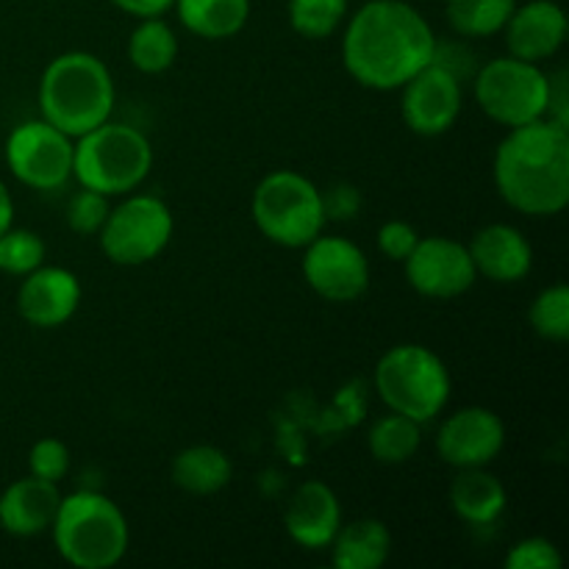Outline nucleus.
Wrapping results in <instances>:
<instances>
[{"instance_id": "f257e3e1", "label": "nucleus", "mask_w": 569, "mask_h": 569, "mask_svg": "<svg viewBox=\"0 0 569 569\" xmlns=\"http://www.w3.org/2000/svg\"><path fill=\"white\" fill-rule=\"evenodd\" d=\"M437 48L433 28L415 6L406 0H370L350 17L342 61L361 87L392 92L431 64Z\"/></svg>"}, {"instance_id": "f03ea898", "label": "nucleus", "mask_w": 569, "mask_h": 569, "mask_svg": "<svg viewBox=\"0 0 569 569\" xmlns=\"http://www.w3.org/2000/svg\"><path fill=\"white\" fill-rule=\"evenodd\" d=\"M498 194L528 217H553L569 203V131L542 117L509 128L495 150Z\"/></svg>"}, {"instance_id": "7ed1b4c3", "label": "nucleus", "mask_w": 569, "mask_h": 569, "mask_svg": "<svg viewBox=\"0 0 569 569\" xmlns=\"http://www.w3.org/2000/svg\"><path fill=\"white\" fill-rule=\"evenodd\" d=\"M42 120L78 139L106 122L114 111V81L98 56L72 50L44 67L39 81Z\"/></svg>"}, {"instance_id": "20e7f679", "label": "nucleus", "mask_w": 569, "mask_h": 569, "mask_svg": "<svg viewBox=\"0 0 569 569\" xmlns=\"http://www.w3.org/2000/svg\"><path fill=\"white\" fill-rule=\"evenodd\" d=\"M53 531L56 550L70 567L111 569L128 553V520L114 500L100 492H76L61 498Z\"/></svg>"}, {"instance_id": "39448f33", "label": "nucleus", "mask_w": 569, "mask_h": 569, "mask_svg": "<svg viewBox=\"0 0 569 569\" xmlns=\"http://www.w3.org/2000/svg\"><path fill=\"white\" fill-rule=\"evenodd\" d=\"M153 170V148L139 128L100 122L78 137L72 148V176L81 187L106 194L133 192Z\"/></svg>"}, {"instance_id": "423d86ee", "label": "nucleus", "mask_w": 569, "mask_h": 569, "mask_svg": "<svg viewBox=\"0 0 569 569\" xmlns=\"http://www.w3.org/2000/svg\"><path fill=\"white\" fill-rule=\"evenodd\" d=\"M376 389L389 411L426 426L448 406L450 372L426 345H395L378 359Z\"/></svg>"}, {"instance_id": "0eeeda50", "label": "nucleus", "mask_w": 569, "mask_h": 569, "mask_svg": "<svg viewBox=\"0 0 569 569\" xmlns=\"http://www.w3.org/2000/svg\"><path fill=\"white\" fill-rule=\"evenodd\" d=\"M256 228L281 248H306L326 228L322 192L295 170H276L259 181L250 200Z\"/></svg>"}, {"instance_id": "6e6552de", "label": "nucleus", "mask_w": 569, "mask_h": 569, "mask_svg": "<svg viewBox=\"0 0 569 569\" xmlns=\"http://www.w3.org/2000/svg\"><path fill=\"white\" fill-rule=\"evenodd\" d=\"M476 100L483 114L498 126H526L548 117L550 76H545L539 64L517 56L492 59L478 72Z\"/></svg>"}, {"instance_id": "1a4fd4ad", "label": "nucleus", "mask_w": 569, "mask_h": 569, "mask_svg": "<svg viewBox=\"0 0 569 569\" xmlns=\"http://www.w3.org/2000/svg\"><path fill=\"white\" fill-rule=\"evenodd\" d=\"M176 220L170 206L156 194H131L109 211L100 228V248L111 264L139 267L164 253Z\"/></svg>"}, {"instance_id": "9d476101", "label": "nucleus", "mask_w": 569, "mask_h": 569, "mask_svg": "<svg viewBox=\"0 0 569 569\" xmlns=\"http://www.w3.org/2000/svg\"><path fill=\"white\" fill-rule=\"evenodd\" d=\"M72 137L44 120H28L6 139L11 176L39 192L61 189L72 178Z\"/></svg>"}, {"instance_id": "9b49d317", "label": "nucleus", "mask_w": 569, "mask_h": 569, "mask_svg": "<svg viewBox=\"0 0 569 569\" xmlns=\"http://www.w3.org/2000/svg\"><path fill=\"white\" fill-rule=\"evenodd\" d=\"M303 250V278L320 298L331 303H353L367 292L370 261L359 244L320 233Z\"/></svg>"}, {"instance_id": "f8f14e48", "label": "nucleus", "mask_w": 569, "mask_h": 569, "mask_svg": "<svg viewBox=\"0 0 569 569\" xmlns=\"http://www.w3.org/2000/svg\"><path fill=\"white\" fill-rule=\"evenodd\" d=\"M400 114L417 137H442L461 114V81L448 64L433 59L411 81H406Z\"/></svg>"}, {"instance_id": "ddd939ff", "label": "nucleus", "mask_w": 569, "mask_h": 569, "mask_svg": "<svg viewBox=\"0 0 569 569\" xmlns=\"http://www.w3.org/2000/svg\"><path fill=\"white\" fill-rule=\"evenodd\" d=\"M403 267L409 287L433 300L459 298L478 278L467 244L450 237H420Z\"/></svg>"}, {"instance_id": "4468645a", "label": "nucleus", "mask_w": 569, "mask_h": 569, "mask_svg": "<svg viewBox=\"0 0 569 569\" xmlns=\"http://www.w3.org/2000/svg\"><path fill=\"white\" fill-rule=\"evenodd\" d=\"M506 445V426L492 409L467 406L450 415L439 426L437 450L445 465L456 470L487 467L500 456Z\"/></svg>"}, {"instance_id": "2eb2a0df", "label": "nucleus", "mask_w": 569, "mask_h": 569, "mask_svg": "<svg viewBox=\"0 0 569 569\" xmlns=\"http://www.w3.org/2000/svg\"><path fill=\"white\" fill-rule=\"evenodd\" d=\"M81 306V281L64 267H37L22 276L17 289V311L33 328L64 326Z\"/></svg>"}, {"instance_id": "dca6fc26", "label": "nucleus", "mask_w": 569, "mask_h": 569, "mask_svg": "<svg viewBox=\"0 0 569 569\" xmlns=\"http://www.w3.org/2000/svg\"><path fill=\"white\" fill-rule=\"evenodd\" d=\"M289 539L306 550H326L342 526V506L322 481H306L295 489L283 511Z\"/></svg>"}, {"instance_id": "f3484780", "label": "nucleus", "mask_w": 569, "mask_h": 569, "mask_svg": "<svg viewBox=\"0 0 569 569\" xmlns=\"http://www.w3.org/2000/svg\"><path fill=\"white\" fill-rule=\"evenodd\" d=\"M503 31L509 56L539 64L559 53V48L565 44L567 14L556 0H531L511 11Z\"/></svg>"}, {"instance_id": "a211bd4d", "label": "nucleus", "mask_w": 569, "mask_h": 569, "mask_svg": "<svg viewBox=\"0 0 569 569\" xmlns=\"http://www.w3.org/2000/svg\"><path fill=\"white\" fill-rule=\"evenodd\" d=\"M470 259L476 264L478 276L495 283H517L531 272L533 248L520 228L495 222V226L481 228L467 244Z\"/></svg>"}, {"instance_id": "6ab92c4d", "label": "nucleus", "mask_w": 569, "mask_h": 569, "mask_svg": "<svg viewBox=\"0 0 569 569\" xmlns=\"http://www.w3.org/2000/svg\"><path fill=\"white\" fill-rule=\"evenodd\" d=\"M59 503V483L37 476L20 478L0 495V528L11 537H37L53 526Z\"/></svg>"}, {"instance_id": "aec40b11", "label": "nucleus", "mask_w": 569, "mask_h": 569, "mask_svg": "<svg viewBox=\"0 0 569 569\" xmlns=\"http://www.w3.org/2000/svg\"><path fill=\"white\" fill-rule=\"evenodd\" d=\"M509 495L498 481V476L487 472V467L459 470L450 483V509L470 526H489L506 511Z\"/></svg>"}, {"instance_id": "412c9836", "label": "nucleus", "mask_w": 569, "mask_h": 569, "mask_svg": "<svg viewBox=\"0 0 569 569\" xmlns=\"http://www.w3.org/2000/svg\"><path fill=\"white\" fill-rule=\"evenodd\" d=\"M328 548L337 569H381L392 553V533L381 520L365 517L339 526Z\"/></svg>"}, {"instance_id": "4be33fe9", "label": "nucleus", "mask_w": 569, "mask_h": 569, "mask_svg": "<svg viewBox=\"0 0 569 569\" xmlns=\"http://www.w3.org/2000/svg\"><path fill=\"white\" fill-rule=\"evenodd\" d=\"M172 483L189 495H217L231 483L233 465L214 445H192L172 459Z\"/></svg>"}, {"instance_id": "5701e85b", "label": "nucleus", "mask_w": 569, "mask_h": 569, "mask_svg": "<svg viewBox=\"0 0 569 569\" xmlns=\"http://www.w3.org/2000/svg\"><path fill=\"white\" fill-rule=\"evenodd\" d=\"M183 28L200 39H231L250 17V0H176Z\"/></svg>"}, {"instance_id": "b1692460", "label": "nucleus", "mask_w": 569, "mask_h": 569, "mask_svg": "<svg viewBox=\"0 0 569 569\" xmlns=\"http://www.w3.org/2000/svg\"><path fill=\"white\" fill-rule=\"evenodd\" d=\"M128 59L144 76H159L167 72L178 59L176 31L167 26L161 17L139 20L133 33L128 37Z\"/></svg>"}, {"instance_id": "393cba45", "label": "nucleus", "mask_w": 569, "mask_h": 569, "mask_svg": "<svg viewBox=\"0 0 569 569\" xmlns=\"http://www.w3.org/2000/svg\"><path fill=\"white\" fill-rule=\"evenodd\" d=\"M370 453L378 465L398 467L406 461L415 459V453L422 445V426L420 422L409 420V417L398 415V411H389V415L378 417L370 428Z\"/></svg>"}, {"instance_id": "a878e982", "label": "nucleus", "mask_w": 569, "mask_h": 569, "mask_svg": "<svg viewBox=\"0 0 569 569\" xmlns=\"http://www.w3.org/2000/svg\"><path fill=\"white\" fill-rule=\"evenodd\" d=\"M515 9L517 0H448L445 14L459 37L483 39L503 31Z\"/></svg>"}, {"instance_id": "bb28decb", "label": "nucleus", "mask_w": 569, "mask_h": 569, "mask_svg": "<svg viewBox=\"0 0 569 569\" xmlns=\"http://www.w3.org/2000/svg\"><path fill=\"white\" fill-rule=\"evenodd\" d=\"M348 17V0H289V26L306 39H326Z\"/></svg>"}, {"instance_id": "cd10ccee", "label": "nucleus", "mask_w": 569, "mask_h": 569, "mask_svg": "<svg viewBox=\"0 0 569 569\" xmlns=\"http://www.w3.org/2000/svg\"><path fill=\"white\" fill-rule=\"evenodd\" d=\"M528 320L537 337L548 339V342H567L569 339V289L565 283H553V287L542 289L533 298Z\"/></svg>"}, {"instance_id": "c85d7f7f", "label": "nucleus", "mask_w": 569, "mask_h": 569, "mask_svg": "<svg viewBox=\"0 0 569 569\" xmlns=\"http://www.w3.org/2000/svg\"><path fill=\"white\" fill-rule=\"evenodd\" d=\"M44 264V242L39 233L28 228H14L0 233V272L9 276H28Z\"/></svg>"}, {"instance_id": "c756f323", "label": "nucleus", "mask_w": 569, "mask_h": 569, "mask_svg": "<svg viewBox=\"0 0 569 569\" xmlns=\"http://www.w3.org/2000/svg\"><path fill=\"white\" fill-rule=\"evenodd\" d=\"M109 211L111 206L106 194L81 187V192L72 194L70 203H67V226L78 237H94L103 228Z\"/></svg>"}, {"instance_id": "7c9ffc66", "label": "nucleus", "mask_w": 569, "mask_h": 569, "mask_svg": "<svg viewBox=\"0 0 569 569\" xmlns=\"http://www.w3.org/2000/svg\"><path fill=\"white\" fill-rule=\"evenodd\" d=\"M28 470H31V476L42 478V481L59 483L70 470V450L53 437L39 439L31 453H28Z\"/></svg>"}, {"instance_id": "2f4dec72", "label": "nucleus", "mask_w": 569, "mask_h": 569, "mask_svg": "<svg viewBox=\"0 0 569 569\" xmlns=\"http://www.w3.org/2000/svg\"><path fill=\"white\" fill-rule=\"evenodd\" d=\"M506 569H561V553L550 539H520L506 556Z\"/></svg>"}, {"instance_id": "473e14b6", "label": "nucleus", "mask_w": 569, "mask_h": 569, "mask_svg": "<svg viewBox=\"0 0 569 569\" xmlns=\"http://www.w3.org/2000/svg\"><path fill=\"white\" fill-rule=\"evenodd\" d=\"M417 242H420V233H417V228L406 220H389L378 228V250H381L387 259L400 261V264L409 259V253L417 248Z\"/></svg>"}, {"instance_id": "72a5a7b5", "label": "nucleus", "mask_w": 569, "mask_h": 569, "mask_svg": "<svg viewBox=\"0 0 569 569\" xmlns=\"http://www.w3.org/2000/svg\"><path fill=\"white\" fill-rule=\"evenodd\" d=\"M322 209H326V220H350L359 214L361 209V194L359 189L350 183H337L328 192H322Z\"/></svg>"}, {"instance_id": "f704fd0d", "label": "nucleus", "mask_w": 569, "mask_h": 569, "mask_svg": "<svg viewBox=\"0 0 569 569\" xmlns=\"http://www.w3.org/2000/svg\"><path fill=\"white\" fill-rule=\"evenodd\" d=\"M120 11L137 17V20H148V17H161L176 6V0H111Z\"/></svg>"}, {"instance_id": "c9c22d12", "label": "nucleus", "mask_w": 569, "mask_h": 569, "mask_svg": "<svg viewBox=\"0 0 569 569\" xmlns=\"http://www.w3.org/2000/svg\"><path fill=\"white\" fill-rule=\"evenodd\" d=\"M14 226V200H11V192L6 189V183L0 181V233H6Z\"/></svg>"}]
</instances>
